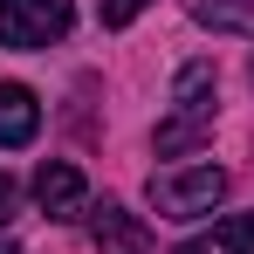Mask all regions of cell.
I'll use <instances>...</instances> for the list:
<instances>
[{"mask_svg": "<svg viewBox=\"0 0 254 254\" xmlns=\"http://www.w3.org/2000/svg\"><path fill=\"white\" fill-rule=\"evenodd\" d=\"M213 89H220V76H213V62H186L179 69V83H172V117L158 124V158H179V151H199L213 130Z\"/></svg>", "mask_w": 254, "mask_h": 254, "instance_id": "1", "label": "cell"}, {"mask_svg": "<svg viewBox=\"0 0 254 254\" xmlns=\"http://www.w3.org/2000/svg\"><path fill=\"white\" fill-rule=\"evenodd\" d=\"M227 199V172L220 165H172V172H151V206L158 220H199Z\"/></svg>", "mask_w": 254, "mask_h": 254, "instance_id": "2", "label": "cell"}, {"mask_svg": "<svg viewBox=\"0 0 254 254\" xmlns=\"http://www.w3.org/2000/svg\"><path fill=\"white\" fill-rule=\"evenodd\" d=\"M76 28V0H0V42L7 48H48Z\"/></svg>", "mask_w": 254, "mask_h": 254, "instance_id": "3", "label": "cell"}, {"mask_svg": "<svg viewBox=\"0 0 254 254\" xmlns=\"http://www.w3.org/2000/svg\"><path fill=\"white\" fill-rule=\"evenodd\" d=\"M35 199H42L48 220H83V213H89V186H83V172L69 165V158H42Z\"/></svg>", "mask_w": 254, "mask_h": 254, "instance_id": "4", "label": "cell"}, {"mask_svg": "<svg viewBox=\"0 0 254 254\" xmlns=\"http://www.w3.org/2000/svg\"><path fill=\"white\" fill-rule=\"evenodd\" d=\"M89 241L96 254H151V234H144V220L117 199H103V206H89Z\"/></svg>", "mask_w": 254, "mask_h": 254, "instance_id": "5", "label": "cell"}, {"mask_svg": "<svg viewBox=\"0 0 254 254\" xmlns=\"http://www.w3.org/2000/svg\"><path fill=\"white\" fill-rule=\"evenodd\" d=\"M42 124V103L28 83H0V144H28Z\"/></svg>", "mask_w": 254, "mask_h": 254, "instance_id": "6", "label": "cell"}, {"mask_svg": "<svg viewBox=\"0 0 254 254\" xmlns=\"http://www.w3.org/2000/svg\"><path fill=\"white\" fill-rule=\"evenodd\" d=\"M206 28H254V0H192Z\"/></svg>", "mask_w": 254, "mask_h": 254, "instance_id": "7", "label": "cell"}, {"mask_svg": "<svg viewBox=\"0 0 254 254\" xmlns=\"http://www.w3.org/2000/svg\"><path fill=\"white\" fill-rule=\"evenodd\" d=\"M213 254H254V213H227L213 227Z\"/></svg>", "mask_w": 254, "mask_h": 254, "instance_id": "8", "label": "cell"}, {"mask_svg": "<svg viewBox=\"0 0 254 254\" xmlns=\"http://www.w3.org/2000/svg\"><path fill=\"white\" fill-rule=\"evenodd\" d=\"M144 7H151V0H103V28H130Z\"/></svg>", "mask_w": 254, "mask_h": 254, "instance_id": "9", "label": "cell"}, {"mask_svg": "<svg viewBox=\"0 0 254 254\" xmlns=\"http://www.w3.org/2000/svg\"><path fill=\"white\" fill-rule=\"evenodd\" d=\"M7 220H14V179L0 172V227H7Z\"/></svg>", "mask_w": 254, "mask_h": 254, "instance_id": "10", "label": "cell"}, {"mask_svg": "<svg viewBox=\"0 0 254 254\" xmlns=\"http://www.w3.org/2000/svg\"><path fill=\"white\" fill-rule=\"evenodd\" d=\"M0 254H21V248H14V241H0Z\"/></svg>", "mask_w": 254, "mask_h": 254, "instance_id": "11", "label": "cell"}, {"mask_svg": "<svg viewBox=\"0 0 254 254\" xmlns=\"http://www.w3.org/2000/svg\"><path fill=\"white\" fill-rule=\"evenodd\" d=\"M179 254H206V248H179Z\"/></svg>", "mask_w": 254, "mask_h": 254, "instance_id": "12", "label": "cell"}]
</instances>
